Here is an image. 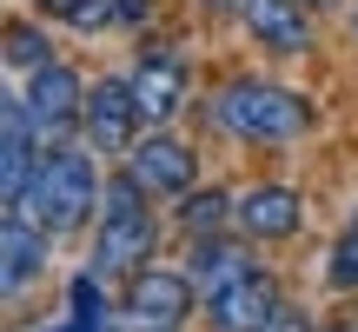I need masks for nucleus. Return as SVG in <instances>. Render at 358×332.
<instances>
[{
    "instance_id": "nucleus-1",
    "label": "nucleus",
    "mask_w": 358,
    "mask_h": 332,
    "mask_svg": "<svg viewBox=\"0 0 358 332\" xmlns=\"http://www.w3.org/2000/svg\"><path fill=\"white\" fill-rule=\"evenodd\" d=\"M93 200H100V173H93V160L73 153V146H53V153L34 166L27 200L7 206V213H34L47 233H73V226H87Z\"/></svg>"
},
{
    "instance_id": "nucleus-2",
    "label": "nucleus",
    "mask_w": 358,
    "mask_h": 332,
    "mask_svg": "<svg viewBox=\"0 0 358 332\" xmlns=\"http://www.w3.org/2000/svg\"><path fill=\"white\" fill-rule=\"evenodd\" d=\"M153 253V213H146V186L140 179H113L106 186V213H100V240H93V272L100 279H133Z\"/></svg>"
},
{
    "instance_id": "nucleus-3",
    "label": "nucleus",
    "mask_w": 358,
    "mask_h": 332,
    "mask_svg": "<svg viewBox=\"0 0 358 332\" xmlns=\"http://www.w3.org/2000/svg\"><path fill=\"white\" fill-rule=\"evenodd\" d=\"M213 120L232 140H292L306 127V100L272 87V80H232V87H219Z\"/></svg>"
},
{
    "instance_id": "nucleus-4",
    "label": "nucleus",
    "mask_w": 358,
    "mask_h": 332,
    "mask_svg": "<svg viewBox=\"0 0 358 332\" xmlns=\"http://www.w3.org/2000/svg\"><path fill=\"white\" fill-rule=\"evenodd\" d=\"M192 293H199V286H192L186 272H133V286H127L133 332H179L192 319Z\"/></svg>"
},
{
    "instance_id": "nucleus-5",
    "label": "nucleus",
    "mask_w": 358,
    "mask_h": 332,
    "mask_svg": "<svg viewBox=\"0 0 358 332\" xmlns=\"http://www.w3.org/2000/svg\"><path fill=\"white\" fill-rule=\"evenodd\" d=\"M140 93H133V80H93L87 87V140L100 146V153H133V133H140Z\"/></svg>"
},
{
    "instance_id": "nucleus-6",
    "label": "nucleus",
    "mask_w": 358,
    "mask_h": 332,
    "mask_svg": "<svg viewBox=\"0 0 358 332\" xmlns=\"http://www.w3.org/2000/svg\"><path fill=\"white\" fill-rule=\"evenodd\" d=\"M27 113H34V133L40 140H60L66 127H80L87 120V93H80V80L66 74V67H34V80H27Z\"/></svg>"
},
{
    "instance_id": "nucleus-7",
    "label": "nucleus",
    "mask_w": 358,
    "mask_h": 332,
    "mask_svg": "<svg viewBox=\"0 0 358 332\" xmlns=\"http://www.w3.org/2000/svg\"><path fill=\"white\" fill-rule=\"evenodd\" d=\"M0 193H7V206L27 200V186H34V113H27V93H7L0 100Z\"/></svg>"
},
{
    "instance_id": "nucleus-8",
    "label": "nucleus",
    "mask_w": 358,
    "mask_h": 332,
    "mask_svg": "<svg viewBox=\"0 0 358 332\" xmlns=\"http://www.w3.org/2000/svg\"><path fill=\"white\" fill-rule=\"evenodd\" d=\"M279 306H285V299H279V286H272L259 266H252V272H239L226 293H213V299H206V312H213V326H219V332H259Z\"/></svg>"
},
{
    "instance_id": "nucleus-9",
    "label": "nucleus",
    "mask_w": 358,
    "mask_h": 332,
    "mask_svg": "<svg viewBox=\"0 0 358 332\" xmlns=\"http://www.w3.org/2000/svg\"><path fill=\"white\" fill-rule=\"evenodd\" d=\"M232 219H239L245 240H292V233L306 226V200H299L292 186H252L232 206Z\"/></svg>"
},
{
    "instance_id": "nucleus-10",
    "label": "nucleus",
    "mask_w": 358,
    "mask_h": 332,
    "mask_svg": "<svg viewBox=\"0 0 358 332\" xmlns=\"http://www.w3.org/2000/svg\"><path fill=\"white\" fill-rule=\"evenodd\" d=\"M133 93H140V113L146 120H173L179 106H186V60L166 47L140 53V67H133Z\"/></svg>"
},
{
    "instance_id": "nucleus-11",
    "label": "nucleus",
    "mask_w": 358,
    "mask_h": 332,
    "mask_svg": "<svg viewBox=\"0 0 358 332\" xmlns=\"http://www.w3.org/2000/svg\"><path fill=\"white\" fill-rule=\"evenodd\" d=\"M239 13L266 53H306V40H312L306 0H239Z\"/></svg>"
},
{
    "instance_id": "nucleus-12",
    "label": "nucleus",
    "mask_w": 358,
    "mask_h": 332,
    "mask_svg": "<svg viewBox=\"0 0 358 332\" xmlns=\"http://www.w3.org/2000/svg\"><path fill=\"white\" fill-rule=\"evenodd\" d=\"M127 173L140 179L146 193H186V186H192V153H186L179 140H166V133H153V140L133 146Z\"/></svg>"
},
{
    "instance_id": "nucleus-13",
    "label": "nucleus",
    "mask_w": 358,
    "mask_h": 332,
    "mask_svg": "<svg viewBox=\"0 0 358 332\" xmlns=\"http://www.w3.org/2000/svg\"><path fill=\"white\" fill-rule=\"evenodd\" d=\"M186 279L199 286L206 299L213 293H226L232 279H239V272H252V259H245V246L239 240H219V233H199V246H192V259H186Z\"/></svg>"
},
{
    "instance_id": "nucleus-14",
    "label": "nucleus",
    "mask_w": 358,
    "mask_h": 332,
    "mask_svg": "<svg viewBox=\"0 0 358 332\" xmlns=\"http://www.w3.org/2000/svg\"><path fill=\"white\" fill-rule=\"evenodd\" d=\"M40 219H27V213H7L0 219V259H7V293H20L27 279H40V266H47V246H40Z\"/></svg>"
},
{
    "instance_id": "nucleus-15",
    "label": "nucleus",
    "mask_w": 358,
    "mask_h": 332,
    "mask_svg": "<svg viewBox=\"0 0 358 332\" xmlns=\"http://www.w3.org/2000/svg\"><path fill=\"white\" fill-rule=\"evenodd\" d=\"M325 279H332L338 293H352V286H358V219L345 226V240L332 246V266H325Z\"/></svg>"
},
{
    "instance_id": "nucleus-16",
    "label": "nucleus",
    "mask_w": 358,
    "mask_h": 332,
    "mask_svg": "<svg viewBox=\"0 0 358 332\" xmlns=\"http://www.w3.org/2000/svg\"><path fill=\"white\" fill-rule=\"evenodd\" d=\"M179 219H186V233H213L219 219H226V193H192V200H179Z\"/></svg>"
},
{
    "instance_id": "nucleus-17",
    "label": "nucleus",
    "mask_w": 358,
    "mask_h": 332,
    "mask_svg": "<svg viewBox=\"0 0 358 332\" xmlns=\"http://www.w3.org/2000/svg\"><path fill=\"white\" fill-rule=\"evenodd\" d=\"M7 67H20V74L47 67V40H40L34 27H13V34H7Z\"/></svg>"
},
{
    "instance_id": "nucleus-18",
    "label": "nucleus",
    "mask_w": 358,
    "mask_h": 332,
    "mask_svg": "<svg viewBox=\"0 0 358 332\" xmlns=\"http://www.w3.org/2000/svg\"><path fill=\"white\" fill-rule=\"evenodd\" d=\"M73 319H87V326H100V332H106V299H100V272H93V279L80 272V279H73Z\"/></svg>"
},
{
    "instance_id": "nucleus-19",
    "label": "nucleus",
    "mask_w": 358,
    "mask_h": 332,
    "mask_svg": "<svg viewBox=\"0 0 358 332\" xmlns=\"http://www.w3.org/2000/svg\"><path fill=\"white\" fill-rule=\"evenodd\" d=\"M47 7L66 13L73 27H106V20H113V7H106V0H47Z\"/></svg>"
},
{
    "instance_id": "nucleus-20",
    "label": "nucleus",
    "mask_w": 358,
    "mask_h": 332,
    "mask_svg": "<svg viewBox=\"0 0 358 332\" xmlns=\"http://www.w3.org/2000/svg\"><path fill=\"white\" fill-rule=\"evenodd\" d=\"M259 332H312V312H299V306H279Z\"/></svg>"
},
{
    "instance_id": "nucleus-21",
    "label": "nucleus",
    "mask_w": 358,
    "mask_h": 332,
    "mask_svg": "<svg viewBox=\"0 0 358 332\" xmlns=\"http://www.w3.org/2000/svg\"><path fill=\"white\" fill-rule=\"evenodd\" d=\"M47 332H100V326H87V319H66V326H47Z\"/></svg>"
},
{
    "instance_id": "nucleus-22",
    "label": "nucleus",
    "mask_w": 358,
    "mask_h": 332,
    "mask_svg": "<svg viewBox=\"0 0 358 332\" xmlns=\"http://www.w3.org/2000/svg\"><path fill=\"white\" fill-rule=\"evenodd\" d=\"M306 7H338V0H306Z\"/></svg>"
},
{
    "instance_id": "nucleus-23",
    "label": "nucleus",
    "mask_w": 358,
    "mask_h": 332,
    "mask_svg": "<svg viewBox=\"0 0 358 332\" xmlns=\"http://www.w3.org/2000/svg\"><path fill=\"white\" fill-rule=\"evenodd\" d=\"M345 332H358V326H345Z\"/></svg>"
}]
</instances>
